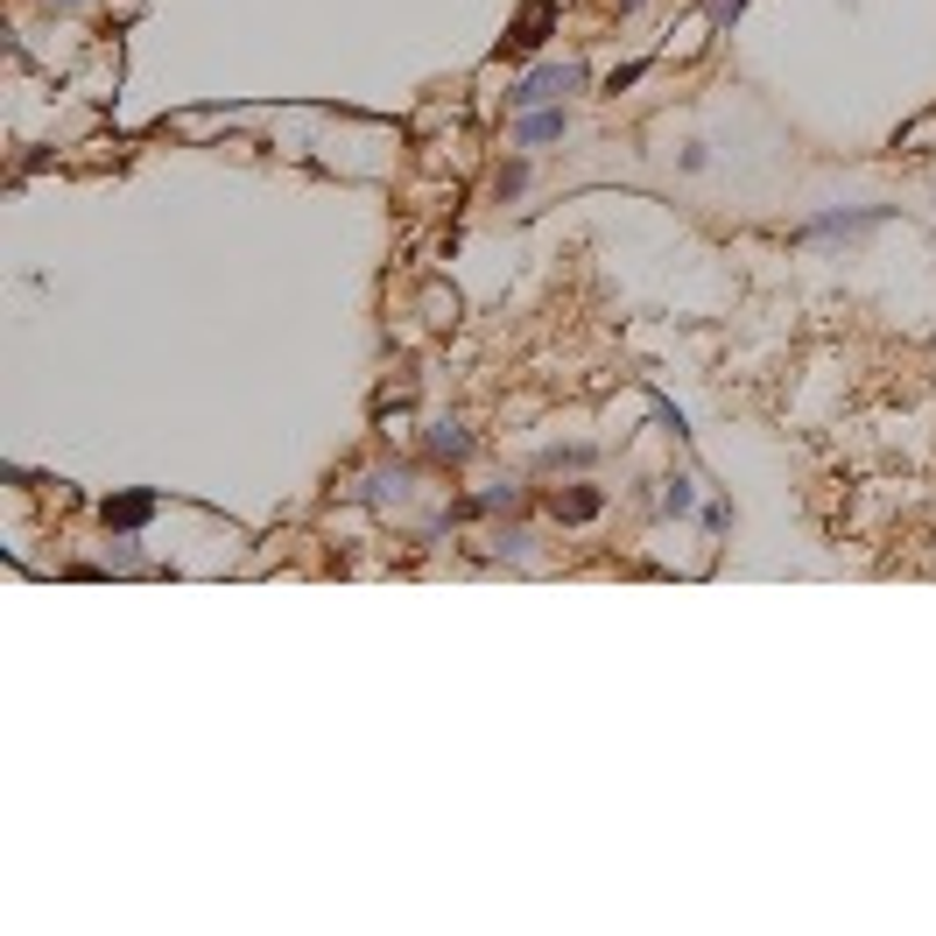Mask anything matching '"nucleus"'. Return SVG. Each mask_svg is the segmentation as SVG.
<instances>
[{
  "label": "nucleus",
  "instance_id": "f257e3e1",
  "mask_svg": "<svg viewBox=\"0 0 936 936\" xmlns=\"http://www.w3.org/2000/svg\"><path fill=\"white\" fill-rule=\"evenodd\" d=\"M577 85H585V64H571V57H563V64H535L522 85H514V107L522 113H535V107H557V99H571Z\"/></svg>",
  "mask_w": 936,
  "mask_h": 936
},
{
  "label": "nucleus",
  "instance_id": "f03ea898",
  "mask_svg": "<svg viewBox=\"0 0 936 936\" xmlns=\"http://www.w3.org/2000/svg\"><path fill=\"white\" fill-rule=\"evenodd\" d=\"M887 219V204H866V212H824V219H810L802 226V240H838V233H866V226H881Z\"/></svg>",
  "mask_w": 936,
  "mask_h": 936
},
{
  "label": "nucleus",
  "instance_id": "7ed1b4c3",
  "mask_svg": "<svg viewBox=\"0 0 936 936\" xmlns=\"http://www.w3.org/2000/svg\"><path fill=\"white\" fill-rule=\"evenodd\" d=\"M563 134H571V113L563 107H535L522 127H514V141L522 148H542V141H563Z\"/></svg>",
  "mask_w": 936,
  "mask_h": 936
},
{
  "label": "nucleus",
  "instance_id": "20e7f679",
  "mask_svg": "<svg viewBox=\"0 0 936 936\" xmlns=\"http://www.w3.org/2000/svg\"><path fill=\"white\" fill-rule=\"evenodd\" d=\"M409 479H415L409 465H374L366 472V500H374V508H401V500H409Z\"/></svg>",
  "mask_w": 936,
  "mask_h": 936
},
{
  "label": "nucleus",
  "instance_id": "39448f33",
  "mask_svg": "<svg viewBox=\"0 0 936 936\" xmlns=\"http://www.w3.org/2000/svg\"><path fill=\"white\" fill-rule=\"evenodd\" d=\"M465 451H472V429H465V423H451V415H444V423H429V458H437V465H458Z\"/></svg>",
  "mask_w": 936,
  "mask_h": 936
},
{
  "label": "nucleus",
  "instance_id": "423d86ee",
  "mask_svg": "<svg viewBox=\"0 0 936 936\" xmlns=\"http://www.w3.org/2000/svg\"><path fill=\"white\" fill-rule=\"evenodd\" d=\"M155 514V494H121V500H107V528H121V535H134Z\"/></svg>",
  "mask_w": 936,
  "mask_h": 936
},
{
  "label": "nucleus",
  "instance_id": "0eeeda50",
  "mask_svg": "<svg viewBox=\"0 0 936 936\" xmlns=\"http://www.w3.org/2000/svg\"><path fill=\"white\" fill-rule=\"evenodd\" d=\"M599 508H606V500H599V486H571V494H557V500H549V514H557V522H591Z\"/></svg>",
  "mask_w": 936,
  "mask_h": 936
},
{
  "label": "nucleus",
  "instance_id": "6e6552de",
  "mask_svg": "<svg viewBox=\"0 0 936 936\" xmlns=\"http://www.w3.org/2000/svg\"><path fill=\"white\" fill-rule=\"evenodd\" d=\"M549 14H557V0H528V14H522V22H514V50H535V42H542L549 36Z\"/></svg>",
  "mask_w": 936,
  "mask_h": 936
},
{
  "label": "nucleus",
  "instance_id": "1a4fd4ad",
  "mask_svg": "<svg viewBox=\"0 0 936 936\" xmlns=\"http://www.w3.org/2000/svg\"><path fill=\"white\" fill-rule=\"evenodd\" d=\"M690 479H683V472H676V479H662V514H690Z\"/></svg>",
  "mask_w": 936,
  "mask_h": 936
},
{
  "label": "nucleus",
  "instance_id": "9d476101",
  "mask_svg": "<svg viewBox=\"0 0 936 936\" xmlns=\"http://www.w3.org/2000/svg\"><path fill=\"white\" fill-rule=\"evenodd\" d=\"M528 542H535L528 528H508V535H494V557H514V563H522V557H528Z\"/></svg>",
  "mask_w": 936,
  "mask_h": 936
},
{
  "label": "nucleus",
  "instance_id": "9b49d317",
  "mask_svg": "<svg viewBox=\"0 0 936 936\" xmlns=\"http://www.w3.org/2000/svg\"><path fill=\"white\" fill-rule=\"evenodd\" d=\"M542 465H549V472H563V465H571V472H577V465H591V451H585V444H571V451H549V458H542Z\"/></svg>",
  "mask_w": 936,
  "mask_h": 936
},
{
  "label": "nucleus",
  "instance_id": "f8f14e48",
  "mask_svg": "<svg viewBox=\"0 0 936 936\" xmlns=\"http://www.w3.org/2000/svg\"><path fill=\"white\" fill-rule=\"evenodd\" d=\"M923 141H936V113H923V121L901 134V148H923Z\"/></svg>",
  "mask_w": 936,
  "mask_h": 936
},
{
  "label": "nucleus",
  "instance_id": "ddd939ff",
  "mask_svg": "<svg viewBox=\"0 0 936 936\" xmlns=\"http://www.w3.org/2000/svg\"><path fill=\"white\" fill-rule=\"evenodd\" d=\"M522 184H528V170H522V162H508V170H500V198H514Z\"/></svg>",
  "mask_w": 936,
  "mask_h": 936
},
{
  "label": "nucleus",
  "instance_id": "4468645a",
  "mask_svg": "<svg viewBox=\"0 0 936 936\" xmlns=\"http://www.w3.org/2000/svg\"><path fill=\"white\" fill-rule=\"evenodd\" d=\"M739 8L747 0H711V22H739Z\"/></svg>",
  "mask_w": 936,
  "mask_h": 936
},
{
  "label": "nucleus",
  "instance_id": "2eb2a0df",
  "mask_svg": "<svg viewBox=\"0 0 936 936\" xmlns=\"http://www.w3.org/2000/svg\"><path fill=\"white\" fill-rule=\"evenodd\" d=\"M42 8H85V0H42Z\"/></svg>",
  "mask_w": 936,
  "mask_h": 936
}]
</instances>
